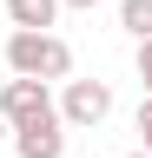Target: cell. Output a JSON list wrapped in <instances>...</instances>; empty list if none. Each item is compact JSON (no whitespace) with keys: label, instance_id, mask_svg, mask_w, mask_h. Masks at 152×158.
<instances>
[{"label":"cell","instance_id":"obj_1","mask_svg":"<svg viewBox=\"0 0 152 158\" xmlns=\"http://www.w3.org/2000/svg\"><path fill=\"white\" fill-rule=\"evenodd\" d=\"M0 66H7L13 79H73V46L60 33H27V27H13L7 40V53H0Z\"/></svg>","mask_w":152,"mask_h":158},{"label":"cell","instance_id":"obj_2","mask_svg":"<svg viewBox=\"0 0 152 158\" xmlns=\"http://www.w3.org/2000/svg\"><path fill=\"white\" fill-rule=\"evenodd\" d=\"M53 112H60V125H73V132H99L112 118V86L106 79H66V92L53 99Z\"/></svg>","mask_w":152,"mask_h":158},{"label":"cell","instance_id":"obj_3","mask_svg":"<svg viewBox=\"0 0 152 158\" xmlns=\"http://www.w3.org/2000/svg\"><path fill=\"white\" fill-rule=\"evenodd\" d=\"M53 112V86L46 79H0V118L7 125H33V118H46Z\"/></svg>","mask_w":152,"mask_h":158},{"label":"cell","instance_id":"obj_4","mask_svg":"<svg viewBox=\"0 0 152 158\" xmlns=\"http://www.w3.org/2000/svg\"><path fill=\"white\" fill-rule=\"evenodd\" d=\"M13 152H20V158H66V125H60V112L33 118V125H13Z\"/></svg>","mask_w":152,"mask_h":158},{"label":"cell","instance_id":"obj_5","mask_svg":"<svg viewBox=\"0 0 152 158\" xmlns=\"http://www.w3.org/2000/svg\"><path fill=\"white\" fill-rule=\"evenodd\" d=\"M7 20L27 33H53V20H60V0H7Z\"/></svg>","mask_w":152,"mask_h":158},{"label":"cell","instance_id":"obj_6","mask_svg":"<svg viewBox=\"0 0 152 158\" xmlns=\"http://www.w3.org/2000/svg\"><path fill=\"white\" fill-rule=\"evenodd\" d=\"M119 27L132 33V46L152 40V0H119Z\"/></svg>","mask_w":152,"mask_h":158},{"label":"cell","instance_id":"obj_7","mask_svg":"<svg viewBox=\"0 0 152 158\" xmlns=\"http://www.w3.org/2000/svg\"><path fill=\"white\" fill-rule=\"evenodd\" d=\"M132 132H139V152H152V92L139 99V112H132Z\"/></svg>","mask_w":152,"mask_h":158},{"label":"cell","instance_id":"obj_8","mask_svg":"<svg viewBox=\"0 0 152 158\" xmlns=\"http://www.w3.org/2000/svg\"><path fill=\"white\" fill-rule=\"evenodd\" d=\"M132 66H139V86L152 92V40H139V53H132Z\"/></svg>","mask_w":152,"mask_h":158},{"label":"cell","instance_id":"obj_9","mask_svg":"<svg viewBox=\"0 0 152 158\" xmlns=\"http://www.w3.org/2000/svg\"><path fill=\"white\" fill-rule=\"evenodd\" d=\"M60 7H73V13H93V7H99V0H60Z\"/></svg>","mask_w":152,"mask_h":158},{"label":"cell","instance_id":"obj_10","mask_svg":"<svg viewBox=\"0 0 152 158\" xmlns=\"http://www.w3.org/2000/svg\"><path fill=\"white\" fill-rule=\"evenodd\" d=\"M132 158H152V152H132Z\"/></svg>","mask_w":152,"mask_h":158},{"label":"cell","instance_id":"obj_11","mask_svg":"<svg viewBox=\"0 0 152 158\" xmlns=\"http://www.w3.org/2000/svg\"><path fill=\"white\" fill-rule=\"evenodd\" d=\"M0 79H7V66H0Z\"/></svg>","mask_w":152,"mask_h":158}]
</instances>
